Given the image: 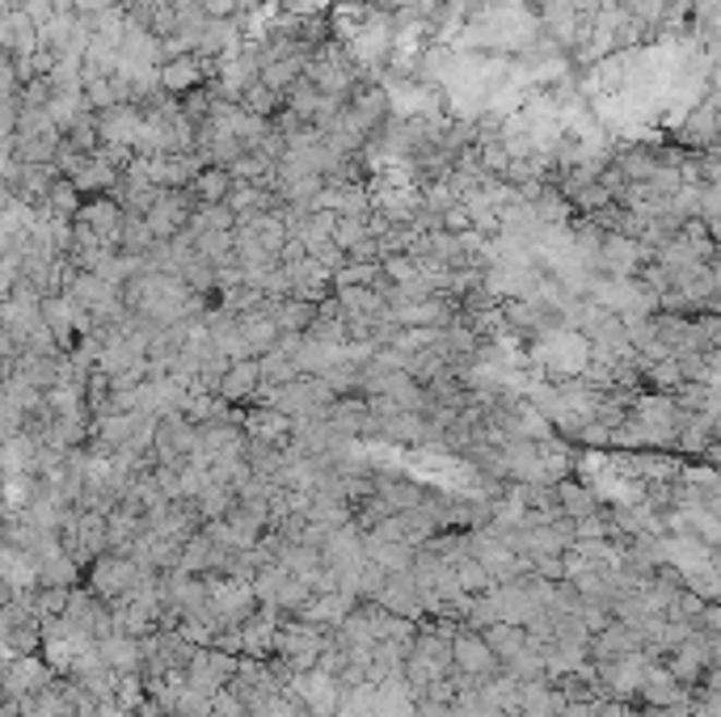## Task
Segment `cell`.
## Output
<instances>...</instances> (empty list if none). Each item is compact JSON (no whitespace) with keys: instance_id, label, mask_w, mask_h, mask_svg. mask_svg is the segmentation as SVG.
I'll return each instance as SVG.
<instances>
[{"instance_id":"cell-1","label":"cell","mask_w":721,"mask_h":717,"mask_svg":"<svg viewBox=\"0 0 721 717\" xmlns=\"http://www.w3.org/2000/svg\"><path fill=\"white\" fill-rule=\"evenodd\" d=\"M452 658H456V671L460 676H469V680H490V676H498V654L490 651V642H485V633L481 637H472V633H456L452 637Z\"/></svg>"},{"instance_id":"cell-2","label":"cell","mask_w":721,"mask_h":717,"mask_svg":"<svg viewBox=\"0 0 721 717\" xmlns=\"http://www.w3.org/2000/svg\"><path fill=\"white\" fill-rule=\"evenodd\" d=\"M291 430H296V418H287L283 410H271V405H253L245 414V435L257 439V443L291 448Z\"/></svg>"},{"instance_id":"cell-3","label":"cell","mask_w":721,"mask_h":717,"mask_svg":"<svg viewBox=\"0 0 721 717\" xmlns=\"http://www.w3.org/2000/svg\"><path fill=\"white\" fill-rule=\"evenodd\" d=\"M325 423L334 426V435H338V439H350V435H368V426H372V401H368V397H359V392H350V397H338V401L329 405Z\"/></svg>"},{"instance_id":"cell-4","label":"cell","mask_w":721,"mask_h":717,"mask_svg":"<svg viewBox=\"0 0 721 717\" xmlns=\"http://www.w3.org/2000/svg\"><path fill=\"white\" fill-rule=\"evenodd\" d=\"M637 696H641L650 709H671V705H684V701H688V688L671 676L666 663H650V671H646Z\"/></svg>"},{"instance_id":"cell-5","label":"cell","mask_w":721,"mask_h":717,"mask_svg":"<svg viewBox=\"0 0 721 717\" xmlns=\"http://www.w3.org/2000/svg\"><path fill=\"white\" fill-rule=\"evenodd\" d=\"M257 389H262V363H257V358H237L220 380V397L232 401V405H237V401H253Z\"/></svg>"},{"instance_id":"cell-6","label":"cell","mask_w":721,"mask_h":717,"mask_svg":"<svg viewBox=\"0 0 721 717\" xmlns=\"http://www.w3.org/2000/svg\"><path fill=\"white\" fill-rule=\"evenodd\" d=\"M485 642H490V651L498 654L502 663H510V658H519V654L532 646V633L502 620V624H490V629H485Z\"/></svg>"},{"instance_id":"cell-7","label":"cell","mask_w":721,"mask_h":717,"mask_svg":"<svg viewBox=\"0 0 721 717\" xmlns=\"http://www.w3.org/2000/svg\"><path fill=\"white\" fill-rule=\"evenodd\" d=\"M199 81H203V60L199 56H178L173 64L160 72V85L169 94H194V89H203Z\"/></svg>"},{"instance_id":"cell-8","label":"cell","mask_w":721,"mask_h":717,"mask_svg":"<svg viewBox=\"0 0 721 717\" xmlns=\"http://www.w3.org/2000/svg\"><path fill=\"white\" fill-rule=\"evenodd\" d=\"M232 186H237V173H232L228 165H216V169H203V173L194 178L190 191L199 195V203H228Z\"/></svg>"},{"instance_id":"cell-9","label":"cell","mask_w":721,"mask_h":717,"mask_svg":"<svg viewBox=\"0 0 721 717\" xmlns=\"http://www.w3.org/2000/svg\"><path fill=\"white\" fill-rule=\"evenodd\" d=\"M557 507H562L565 520L599 515V498L587 486H574V482H562V486H557Z\"/></svg>"}]
</instances>
